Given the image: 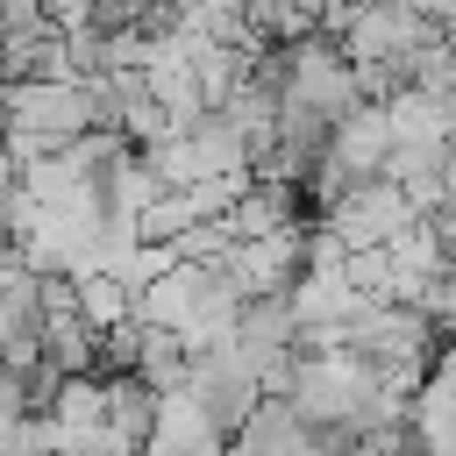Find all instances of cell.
Wrapping results in <instances>:
<instances>
[{"label": "cell", "instance_id": "9a60e30c", "mask_svg": "<svg viewBox=\"0 0 456 456\" xmlns=\"http://www.w3.org/2000/svg\"><path fill=\"white\" fill-rule=\"evenodd\" d=\"M399 456H413V449H399Z\"/></svg>", "mask_w": 456, "mask_h": 456}, {"label": "cell", "instance_id": "7c38bea8", "mask_svg": "<svg viewBox=\"0 0 456 456\" xmlns=\"http://www.w3.org/2000/svg\"><path fill=\"white\" fill-rule=\"evenodd\" d=\"M7 142H14V114H7V100H0V157H7Z\"/></svg>", "mask_w": 456, "mask_h": 456}, {"label": "cell", "instance_id": "4fadbf2b", "mask_svg": "<svg viewBox=\"0 0 456 456\" xmlns=\"http://www.w3.org/2000/svg\"><path fill=\"white\" fill-rule=\"evenodd\" d=\"M14 7H21V0H0V36H7V21H14Z\"/></svg>", "mask_w": 456, "mask_h": 456}, {"label": "cell", "instance_id": "9c48e42d", "mask_svg": "<svg viewBox=\"0 0 456 456\" xmlns=\"http://www.w3.org/2000/svg\"><path fill=\"white\" fill-rule=\"evenodd\" d=\"M78 314L107 335V328L135 321V285H128L121 271H86V278H78Z\"/></svg>", "mask_w": 456, "mask_h": 456}, {"label": "cell", "instance_id": "30bf717a", "mask_svg": "<svg viewBox=\"0 0 456 456\" xmlns=\"http://www.w3.org/2000/svg\"><path fill=\"white\" fill-rule=\"evenodd\" d=\"M57 442H64V456H142V449H128L107 420H86V428H57Z\"/></svg>", "mask_w": 456, "mask_h": 456}, {"label": "cell", "instance_id": "5bb4252c", "mask_svg": "<svg viewBox=\"0 0 456 456\" xmlns=\"http://www.w3.org/2000/svg\"><path fill=\"white\" fill-rule=\"evenodd\" d=\"M0 100H7V57H0Z\"/></svg>", "mask_w": 456, "mask_h": 456}, {"label": "cell", "instance_id": "3957f363", "mask_svg": "<svg viewBox=\"0 0 456 456\" xmlns=\"http://www.w3.org/2000/svg\"><path fill=\"white\" fill-rule=\"evenodd\" d=\"M285 64H292V100L299 107H314L328 121H349L363 107V78H356L342 36H328V28L321 36H299V43H285Z\"/></svg>", "mask_w": 456, "mask_h": 456}, {"label": "cell", "instance_id": "8fae6325", "mask_svg": "<svg viewBox=\"0 0 456 456\" xmlns=\"http://www.w3.org/2000/svg\"><path fill=\"white\" fill-rule=\"evenodd\" d=\"M43 14L64 28V36H78V28H93V0H43Z\"/></svg>", "mask_w": 456, "mask_h": 456}, {"label": "cell", "instance_id": "7a4b0ae2", "mask_svg": "<svg viewBox=\"0 0 456 456\" xmlns=\"http://www.w3.org/2000/svg\"><path fill=\"white\" fill-rule=\"evenodd\" d=\"M342 50H349V64L356 71H406L428 43H442L449 28H435L420 7H406V0H370V7H356L342 28Z\"/></svg>", "mask_w": 456, "mask_h": 456}, {"label": "cell", "instance_id": "ba28073f", "mask_svg": "<svg viewBox=\"0 0 456 456\" xmlns=\"http://www.w3.org/2000/svg\"><path fill=\"white\" fill-rule=\"evenodd\" d=\"M157 406H164V392H157L150 378H135V370L107 378V428H114L128 449H142V456H150V435H157Z\"/></svg>", "mask_w": 456, "mask_h": 456}, {"label": "cell", "instance_id": "6da1fadb", "mask_svg": "<svg viewBox=\"0 0 456 456\" xmlns=\"http://www.w3.org/2000/svg\"><path fill=\"white\" fill-rule=\"evenodd\" d=\"M185 399L214 420V435L221 442H235L256 413H264V399H271V385H264V370L235 349V342H214V349H192V370H185Z\"/></svg>", "mask_w": 456, "mask_h": 456}, {"label": "cell", "instance_id": "8992f818", "mask_svg": "<svg viewBox=\"0 0 456 456\" xmlns=\"http://www.w3.org/2000/svg\"><path fill=\"white\" fill-rule=\"evenodd\" d=\"M150 456H228V442L214 435V420H207L185 392H164V406H157V435H150Z\"/></svg>", "mask_w": 456, "mask_h": 456}, {"label": "cell", "instance_id": "2e32d148", "mask_svg": "<svg viewBox=\"0 0 456 456\" xmlns=\"http://www.w3.org/2000/svg\"><path fill=\"white\" fill-rule=\"evenodd\" d=\"M449 43H456V36H449Z\"/></svg>", "mask_w": 456, "mask_h": 456}, {"label": "cell", "instance_id": "5b68a950", "mask_svg": "<svg viewBox=\"0 0 456 456\" xmlns=\"http://www.w3.org/2000/svg\"><path fill=\"white\" fill-rule=\"evenodd\" d=\"M0 57H7V86H64V78H78L71 36H64L57 21H43V28H28V36H7Z\"/></svg>", "mask_w": 456, "mask_h": 456}, {"label": "cell", "instance_id": "52a82bcc", "mask_svg": "<svg viewBox=\"0 0 456 456\" xmlns=\"http://www.w3.org/2000/svg\"><path fill=\"white\" fill-rule=\"evenodd\" d=\"M321 449V435L285 406V399H264V413L228 442V456H314Z\"/></svg>", "mask_w": 456, "mask_h": 456}, {"label": "cell", "instance_id": "277c9868", "mask_svg": "<svg viewBox=\"0 0 456 456\" xmlns=\"http://www.w3.org/2000/svg\"><path fill=\"white\" fill-rule=\"evenodd\" d=\"M328 228L349 242V256H356V249H392L406 228H420V207H413L392 178H370V185H356V192L328 214Z\"/></svg>", "mask_w": 456, "mask_h": 456}]
</instances>
